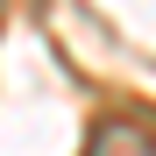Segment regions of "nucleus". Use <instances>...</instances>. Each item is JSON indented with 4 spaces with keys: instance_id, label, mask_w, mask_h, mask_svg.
Wrapping results in <instances>:
<instances>
[{
    "instance_id": "obj_1",
    "label": "nucleus",
    "mask_w": 156,
    "mask_h": 156,
    "mask_svg": "<svg viewBox=\"0 0 156 156\" xmlns=\"http://www.w3.org/2000/svg\"><path fill=\"white\" fill-rule=\"evenodd\" d=\"M78 156H156V135H149L142 121H99Z\"/></svg>"
},
{
    "instance_id": "obj_2",
    "label": "nucleus",
    "mask_w": 156,
    "mask_h": 156,
    "mask_svg": "<svg viewBox=\"0 0 156 156\" xmlns=\"http://www.w3.org/2000/svg\"><path fill=\"white\" fill-rule=\"evenodd\" d=\"M0 7H7V0H0Z\"/></svg>"
}]
</instances>
